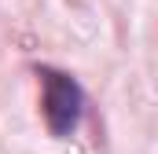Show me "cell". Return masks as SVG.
Segmentation results:
<instances>
[{
    "mask_svg": "<svg viewBox=\"0 0 158 154\" xmlns=\"http://www.w3.org/2000/svg\"><path fill=\"white\" fill-rule=\"evenodd\" d=\"M40 81V117L55 140H70L85 117V92L77 77L59 66H37Z\"/></svg>",
    "mask_w": 158,
    "mask_h": 154,
    "instance_id": "6da1fadb",
    "label": "cell"
}]
</instances>
